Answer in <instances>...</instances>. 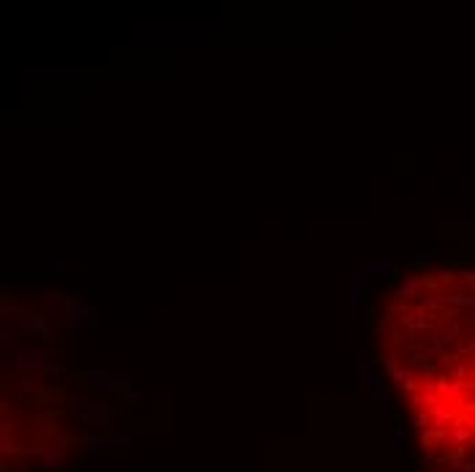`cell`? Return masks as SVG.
Here are the masks:
<instances>
[{
  "instance_id": "obj_2",
  "label": "cell",
  "mask_w": 475,
  "mask_h": 472,
  "mask_svg": "<svg viewBox=\"0 0 475 472\" xmlns=\"http://www.w3.org/2000/svg\"><path fill=\"white\" fill-rule=\"evenodd\" d=\"M393 262H388V259H380V262H374V276H380V279H385V276H393Z\"/></svg>"
},
{
  "instance_id": "obj_4",
  "label": "cell",
  "mask_w": 475,
  "mask_h": 472,
  "mask_svg": "<svg viewBox=\"0 0 475 472\" xmlns=\"http://www.w3.org/2000/svg\"><path fill=\"white\" fill-rule=\"evenodd\" d=\"M63 300V295L58 292V289H49V292H46V303H60Z\"/></svg>"
},
{
  "instance_id": "obj_3",
  "label": "cell",
  "mask_w": 475,
  "mask_h": 472,
  "mask_svg": "<svg viewBox=\"0 0 475 472\" xmlns=\"http://www.w3.org/2000/svg\"><path fill=\"white\" fill-rule=\"evenodd\" d=\"M352 366L355 369H360V372H366V369H369V358H366V352H360V349H352Z\"/></svg>"
},
{
  "instance_id": "obj_1",
  "label": "cell",
  "mask_w": 475,
  "mask_h": 472,
  "mask_svg": "<svg viewBox=\"0 0 475 472\" xmlns=\"http://www.w3.org/2000/svg\"><path fill=\"white\" fill-rule=\"evenodd\" d=\"M366 298V287H363V276H358V273H352V279H350V298H347V303L350 306H360Z\"/></svg>"
}]
</instances>
